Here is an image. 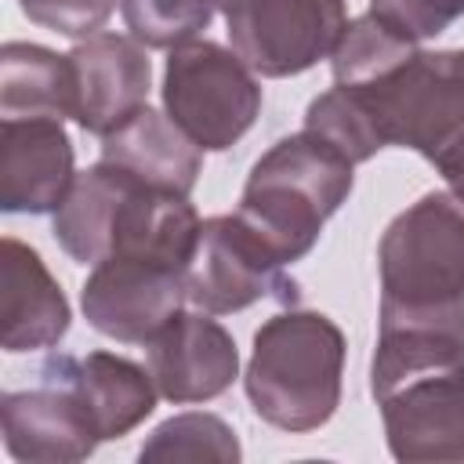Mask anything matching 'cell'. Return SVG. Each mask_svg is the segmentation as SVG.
Segmentation results:
<instances>
[{"label":"cell","instance_id":"1","mask_svg":"<svg viewBox=\"0 0 464 464\" xmlns=\"http://www.w3.org/2000/svg\"><path fill=\"white\" fill-rule=\"evenodd\" d=\"M199 225L188 196L152 188L105 160L76 174L65 203L54 210V239L83 265L141 257L188 268Z\"/></svg>","mask_w":464,"mask_h":464},{"label":"cell","instance_id":"2","mask_svg":"<svg viewBox=\"0 0 464 464\" xmlns=\"http://www.w3.org/2000/svg\"><path fill=\"white\" fill-rule=\"evenodd\" d=\"M352 160L312 130L276 141L243 185L239 218L283 261H301L352 192Z\"/></svg>","mask_w":464,"mask_h":464},{"label":"cell","instance_id":"3","mask_svg":"<svg viewBox=\"0 0 464 464\" xmlns=\"http://www.w3.org/2000/svg\"><path fill=\"white\" fill-rule=\"evenodd\" d=\"M344 334L323 312L290 308L254 334L246 399L254 413L283 431L323 428L341 402Z\"/></svg>","mask_w":464,"mask_h":464},{"label":"cell","instance_id":"4","mask_svg":"<svg viewBox=\"0 0 464 464\" xmlns=\"http://www.w3.org/2000/svg\"><path fill=\"white\" fill-rule=\"evenodd\" d=\"M381 315L464 319V199L428 192L381 236Z\"/></svg>","mask_w":464,"mask_h":464},{"label":"cell","instance_id":"5","mask_svg":"<svg viewBox=\"0 0 464 464\" xmlns=\"http://www.w3.org/2000/svg\"><path fill=\"white\" fill-rule=\"evenodd\" d=\"M370 392L395 460H464V352L373 355Z\"/></svg>","mask_w":464,"mask_h":464},{"label":"cell","instance_id":"6","mask_svg":"<svg viewBox=\"0 0 464 464\" xmlns=\"http://www.w3.org/2000/svg\"><path fill=\"white\" fill-rule=\"evenodd\" d=\"M163 109L203 152H221L254 127L261 83L236 51L214 40H192L167 58Z\"/></svg>","mask_w":464,"mask_h":464},{"label":"cell","instance_id":"7","mask_svg":"<svg viewBox=\"0 0 464 464\" xmlns=\"http://www.w3.org/2000/svg\"><path fill=\"white\" fill-rule=\"evenodd\" d=\"M384 145L431 156L464 127V51H420L377 83L355 87Z\"/></svg>","mask_w":464,"mask_h":464},{"label":"cell","instance_id":"8","mask_svg":"<svg viewBox=\"0 0 464 464\" xmlns=\"http://www.w3.org/2000/svg\"><path fill=\"white\" fill-rule=\"evenodd\" d=\"M185 294L210 315L243 312L254 301H279L294 308L301 297L297 283L283 272V261L239 214H218L199 225V239L185 268Z\"/></svg>","mask_w":464,"mask_h":464},{"label":"cell","instance_id":"9","mask_svg":"<svg viewBox=\"0 0 464 464\" xmlns=\"http://www.w3.org/2000/svg\"><path fill=\"white\" fill-rule=\"evenodd\" d=\"M232 51L261 76H297L330 58L348 14L344 0H236L225 11Z\"/></svg>","mask_w":464,"mask_h":464},{"label":"cell","instance_id":"10","mask_svg":"<svg viewBox=\"0 0 464 464\" xmlns=\"http://www.w3.org/2000/svg\"><path fill=\"white\" fill-rule=\"evenodd\" d=\"M185 301V268L141 257H109L94 265L80 290L87 323L123 344H149Z\"/></svg>","mask_w":464,"mask_h":464},{"label":"cell","instance_id":"11","mask_svg":"<svg viewBox=\"0 0 464 464\" xmlns=\"http://www.w3.org/2000/svg\"><path fill=\"white\" fill-rule=\"evenodd\" d=\"M0 424L7 453L22 464H72L102 442L80 395L47 373H40L36 388L4 395Z\"/></svg>","mask_w":464,"mask_h":464},{"label":"cell","instance_id":"12","mask_svg":"<svg viewBox=\"0 0 464 464\" xmlns=\"http://www.w3.org/2000/svg\"><path fill=\"white\" fill-rule=\"evenodd\" d=\"M149 373L170 402H207L232 388L239 352L210 312H178L149 344Z\"/></svg>","mask_w":464,"mask_h":464},{"label":"cell","instance_id":"13","mask_svg":"<svg viewBox=\"0 0 464 464\" xmlns=\"http://www.w3.org/2000/svg\"><path fill=\"white\" fill-rule=\"evenodd\" d=\"M76 181L72 141L54 116L4 120L0 127V207L7 214L58 210Z\"/></svg>","mask_w":464,"mask_h":464},{"label":"cell","instance_id":"14","mask_svg":"<svg viewBox=\"0 0 464 464\" xmlns=\"http://www.w3.org/2000/svg\"><path fill=\"white\" fill-rule=\"evenodd\" d=\"M76 72V123L91 134H109L134 116L152 83L149 54L138 40L116 33H94L69 51Z\"/></svg>","mask_w":464,"mask_h":464},{"label":"cell","instance_id":"15","mask_svg":"<svg viewBox=\"0 0 464 464\" xmlns=\"http://www.w3.org/2000/svg\"><path fill=\"white\" fill-rule=\"evenodd\" d=\"M40 373L69 384L80 402L87 406L102 442L120 439L138 428L156 410V384L138 362L112 355V352H87V355H51Z\"/></svg>","mask_w":464,"mask_h":464},{"label":"cell","instance_id":"16","mask_svg":"<svg viewBox=\"0 0 464 464\" xmlns=\"http://www.w3.org/2000/svg\"><path fill=\"white\" fill-rule=\"evenodd\" d=\"M102 160L130 170L152 188L178 196H188L203 170V149L170 116L149 105L102 134Z\"/></svg>","mask_w":464,"mask_h":464},{"label":"cell","instance_id":"17","mask_svg":"<svg viewBox=\"0 0 464 464\" xmlns=\"http://www.w3.org/2000/svg\"><path fill=\"white\" fill-rule=\"evenodd\" d=\"M4 352L51 348L69 330V301L40 254L18 239H4Z\"/></svg>","mask_w":464,"mask_h":464},{"label":"cell","instance_id":"18","mask_svg":"<svg viewBox=\"0 0 464 464\" xmlns=\"http://www.w3.org/2000/svg\"><path fill=\"white\" fill-rule=\"evenodd\" d=\"M0 116H76V72L69 54H54L40 44H4L0 47Z\"/></svg>","mask_w":464,"mask_h":464},{"label":"cell","instance_id":"19","mask_svg":"<svg viewBox=\"0 0 464 464\" xmlns=\"http://www.w3.org/2000/svg\"><path fill=\"white\" fill-rule=\"evenodd\" d=\"M413 54H417V40L392 29L384 18L370 11L344 25L330 62H334V80L341 87H366L395 72Z\"/></svg>","mask_w":464,"mask_h":464},{"label":"cell","instance_id":"20","mask_svg":"<svg viewBox=\"0 0 464 464\" xmlns=\"http://www.w3.org/2000/svg\"><path fill=\"white\" fill-rule=\"evenodd\" d=\"M304 130L330 141L337 152H344L352 163H366L377 149H384L381 130L373 123L370 105L355 87H330L319 94L304 112Z\"/></svg>","mask_w":464,"mask_h":464},{"label":"cell","instance_id":"21","mask_svg":"<svg viewBox=\"0 0 464 464\" xmlns=\"http://www.w3.org/2000/svg\"><path fill=\"white\" fill-rule=\"evenodd\" d=\"M141 460H218L236 464V431L214 413H178L163 420L141 446Z\"/></svg>","mask_w":464,"mask_h":464},{"label":"cell","instance_id":"22","mask_svg":"<svg viewBox=\"0 0 464 464\" xmlns=\"http://www.w3.org/2000/svg\"><path fill=\"white\" fill-rule=\"evenodd\" d=\"M120 11L138 44L174 51L210 25L214 0H120Z\"/></svg>","mask_w":464,"mask_h":464},{"label":"cell","instance_id":"23","mask_svg":"<svg viewBox=\"0 0 464 464\" xmlns=\"http://www.w3.org/2000/svg\"><path fill=\"white\" fill-rule=\"evenodd\" d=\"M22 14L58 36L87 40L94 36L109 14L116 11V0H18Z\"/></svg>","mask_w":464,"mask_h":464},{"label":"cell","instance_id":"24","mask_svg":"<svg viewBox=\"0 0 464 464\" xmlns=\"http://www.w3.org/2000/svg\"><path fill=\"white\" fill-rule=\"evenodd\" d=\"M370 11L410 40H428L464 14V0H370Z\"/></svg>","mask_w":464,"mask_h":464},{"label":"cell","instance_id":"25","mask_svg":"<svg viewBox=\"0 0 464 464\" xmlns=\"http://www.w3.org/2000/svg\"><path fill=\"white\" fill-rule=\"evenodd\" d=\"M431 163H435V170L446 178L450 192H457V196L464 199V127L431 156Z\"/></svg>","mask_w":464,"mask_h":464},{"label":"cell","instance_id":"26","mask_svg":"<svg viewBox=\"0 0 464 464\" xmlns=\"http://www.w3.org/2000/svg\"><path fill=\"white\" fill-rule=\"evenodd\" d=\"M232 4H236V0H214V7H221V11H228Z\"/></svg>","mask_w":464,"mask_h":464}]
</instances>
